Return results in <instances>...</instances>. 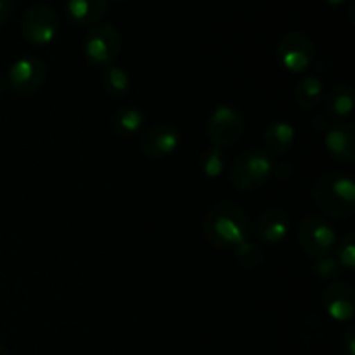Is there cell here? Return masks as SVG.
<instances>
[{
	"label": "cell",
	"mask_w": 355,
	"mask_h": 355,
	"mask_svg": "<svg viewBox=\"0 0 355 355\" xmlns=\"http://www.w3.org/2000/svg\"><path fill=\"white\" fill-rule=\"evenodd\" d=\"M276 54L284 69L291 73H302L314 61L315 47L304 31H288L277 42Z\"/></svg>",
	"instance_id": "277c9868"
},
{
	"label": "cell",
	"mask_w": 355,
	"mask_h": 355,
	"mask_svg": "<svg viewBox=\"0 0 355 355\" xmlns=\"http://www.w3.org/2000/svg\"><path fill=\"white\" fill-rule=\"evenodd\" d=\"M342 350L345 355H355V329L347 328L342 338Z\"/></svg>",
	"instance_id": "cb8c5ba5"
},
{
	"label": "cell",
	"mask_w": 355,
	"mask_h": 355,
	"mask_svg": "<svg viewBox=\"0 0 355 355\" xmlns=\"http://www.w3.org/2000/svg\"><path fill=\"white\" fill-rule=\"evenodd\" d=\"M121 51V37L111 24H97L85 37V55L92 64L111 66Z\"/></svg>",
	"instance_id": "52a82bcc"
},
{
	"label": "cell",
	"mask_w": 355,
	"mask_h": 355,
	"mask_svg": "<svg viewBox=\"0 0 355 355\" xmlns=\"http://www.w3.org/2000/svg\"><path fill=\"white\" fill-rule=\"evenodd\" d=\"M139 144L142 153L149 158H165L172 155L179 146V132L172 125H155L142 134Z\"/></svg>",
	"instance_id": "8fae6325"
},
{
	"label": "cell",
	"mask_w": 355,
	"mask_h": 355,
	"mask_svg": "<svg viewBox=\"0 0 355 355\" xmlns=\"http://www.w3.org/2000/svg\"><path fill=\"white\" fill-rule=\"evenodd\" d=\"M336 259H338L340 266L345 267V269H355V232H349L342 239Z\"/></svg>",
	"instance_id": "7402d4cb"
},
{
	"label": "cell",
	"mask_w": 355,
	"mask_h": 355,
	"mask_svg": "<svg viewBox=\"0 0 355 355\" xmlns=\"http://www.w3.org/2000/svg\"><path fill=\"white\" fill-rule=\"evenodd\" d=\"M45 76H47V66L40 58H33V55L17 59L7 73L10 87L21 96H30L37 92L44 85Z\"/></svg>",
	"instance_id": "9c48e42d"
},
{
	"label": "cell",
	"mask_w": 355,
	"mask_h": 355,
	"mask_svg": "<svg viewBox=\"0 0 355 355\" xmlns=\"http://www.w3.org/2000/svg\"><path fill=\"white\" fill-rule=\"evenodd\" d=\"M290 229V218L279 208H269L262 211L255 222V234L260 241L279 243Z\"/></svg>",
	"instance_id": "4fadbf2b"
},
{
	"label": "cell",
	"mask_w": 355,
	"mask_h": 355,
	"mask_svg": "<svg viewBox=\"0 0 355 355\" xmlns=\"http://www.w3.org/2000/svg\"><path fill=\"white\" fill-rule=\"evenodd\" d=\"M324 2L328 3V6H331V7H340V6H343L347 0H324Z\"/></svg>",
	"instance_id": "484cf974"
},
{
	"label": "cell",
	"mask_w": 355,
	"mask_h": 355,
	"mask_svg": "<svg viewBox=\"0 0 355 355\" xmlns=\"http://www.w3.org/2000/svg\"><path fill=\"white\" fill-rule=\"evenodd\" d=\"M312 198L324 214L349 218L355 214V184L342 172H326L312 187Z\"/></svg>",
	"instance_id": "7a4b0ae2"
},
{
	"label": "cell",
	"mask_w": 355,
	"mask_h": 355,
	"mask_svg": "<svg viewBox=\"0 0 355 355\" xmlns=\"http://www.w3.org/2000/svg\"><path fill=\"white\" fill-rule=\"evenodd\" d=\"M236 257H238L239 263H241L245 269H255L257 266H260L263 260L262 250L257 248L253 243H241V245L236 248Z\"/></svg>",
	"instance_id": "44dd1931"
},
{
	"label": "cell",
	"mask_w": 355,
	"mask_h": 355,
	"mask_svg": "<svg viewBox=\"0 0 355 355\" xmlns=\"http://www.w3.org/2000/svg\"><path fill=\"white\" fill-rule=\"evenodd\" d=\"M104 89L110 96L123 97L130 90V76L120 66H107L103 73Z\"/></svg>",
	"instance_id": "d6986e66"
},
{
	"label": "cell",
	"mask_w": 355,
	"mask_h": 355,
	"mask_svg": "<svg viewBox=\"0 0 355 355\" xmlns=\"http://www.w3.org/2000/svg\"><path fill=\"white\" fill-rule=\"evenodd\" d=\"M205 130L211 144L217 148H227L241 139L245 120L236 107L220 106L208 116Z\"/></svg>",
	"instance_id": "ba28073f"
},
{
	"label": "cell",
	"mask_w": 355,
	"mask_h": 355,
	"mask_svg": "<svg viewBox=\"0 0 355 355\" xmlns=\"http://www.w3.org/2000/svg\"><path fill=\"white\" fill-rule=\"evenodd\" d=\"M274 163L267 153L248 149L234 159L229 172V180L239 191H255L270 179Z\"/></svg>",
	"instance_id": "3957f363"
},
{
	"label": "cell",
	"mask_w": 355,
	"mask_h": 355,
	"mask_svg": "<svg viewBox=\"0 0 355 355\" xmlns=\"http://www.w3.org/2000/svg\"><path fill=\"white\" fill-rule=\"evenodd\" d=\"M248 231V215L229 201L214 205L203 218V234L215 248H238L246 241Z\"/></svg>",
	"instance_id": "6da1fadb"
},
{
	"label": "cell",
	"mask_w": 355,
	"mask_h": 355,
	"mask_svg": "<svg viewBox=\"0 0 355 355\" xmlns=\"http://www.w3.org/2000/svg\"><path fill=\"white\" fill-rule=\"evenodd\" d=\"M12 14V0H0V28L9 21Z\"/></svg>",
	"instance_id": "d4e9b609"
},
{
	"label": "cell",
	"mask_w": 355,
	"mask_h": 355,
	"mask_svg": "<svg viewBox=\"0 0 355 355\" xmlns=\"http://www.w3.org/2000/svg\"><path fill=\"white\" fill-rule=\"evenodd\" d=\"M355 94L349 85H336L324 96L326 111L333 116H347L352 113Z\"/></svg>",
	"instance_id": "ac0fdd59"
},
{
	"label": "cell",
	"mask_w": 355,
	"mask_h": 355,
	"mask_svg": "<svg viewBox=\"0 0 355 355\" xmlns=\"http://www.w3.org/2000/svg\"><path fill=\"white\" fill-rule=\"evenodd\" d=\"M21 30L30 44L38 47L51 44L59 33L58 12L45 3H35L24 12Z\"/></svg>",
	"instance_id": "5b68a950"
},
{
	"label": "cell",
	"mask_w": 355,
	"mask_h": 355,
	"mask_svg": "<svg viewBox=\"0 0 355 355\" xmlns=\"http://www.w3.org/2000/svg\"><path fill=\"white\" fill-rule=\"evenodd\" d=\"M107 0H68L66 10L69 19L78 26H94L107 12Z\"/></svg>",
	"instance_id": "5bb4252c"
},
{
	"label": "cell",
	"mask_w": 355,
	"mask_h": 355,
	"mask_svg": "<svg viewBox=\"0 0 355 355\" xmlns=\"http://www.w3.org/2000/svg\"><path fill=\"white\" fill-rule=\"evenodd\" d=\"M142 123H144V114L141 113L139 107L134 106L118 107L111 118V127H113L114 134L120 137H130V135L137 134Z\"/></svg>",
	"instance_id": "2e32d148"
},
{
	"label": "cell",
	"mask_w": 355,
	"mask_h": 355,
	"mask_svg": "<svg viewBox=\"0 0 355 355\" xmlns=\"http://www.w3.org/2000/svg\"><path fill=\"white\" fill-rule=\"evenodd\" d=\"M225 163H227V159H225V153L222 151V148L211 146L201 156V172L210 179H217L225 170Z\"/></svg>",
	"instance_id": "ffe728a7"
},
{
	"label": "cell",
	"mask_w": 355,
	"mask_h": 355,
	"mask_svg": "<svg viewBox=\"0 0 355 355\" xmlns=\"http://www.w3.org/2000/svg\"><path fill=\"white\" fill-rule=\"evenodd\" d=\"M326 149L335 159L343 163L355 158V128L352 123H335L326 130Z\"/></svg>",
	"instance_id": "7c38bea8"
},
{
	"label": "cell",
	"mask_w": 355,
	"mask_h": 355,
	"mask_svg": "<svg viewBox=\"0 0 355 355\" xmlns=\"http://www.w3.org/2000/svg\"><path fill=\"white\" fill-rule=\"evenodd\" d=\"M324 99V85L315 76L304 78L297 87H295V101L300 107L311 111L321 104Z\"/></svg>",
	"instance_id": "e0dca14e"
},
{
	"label": "cell",
	"mask_w": 355,
	"mask_h": 355,
	"mask_svg": "<svg viewBox=\"0 0 355 355\" xmlns=\"http://www.w3.org/2000/svg\"><path fill=\"white\" fill-rule=\"evenodd\" d=\"M340 269H342V266H340L338 259L333 255L321 257V259H318V262L314 266V270L318 272V276L321 279H333V277L338 276Z\"/></svg>",
	"instance_id": "603a6c76"
},
{
	"label": "cell",
	"mask_w": 355,
	"mask_h": 355,
	"mask_svg": "<svg viewBox=\"0 0 355 355\" xmlns=\"http://www.w3.org/2000/svg\"><path fill=\"white\" fill-rule=\"evenodd\" d=\"M322 304L326 312L335 321H350L355 314V293L354 288L345 281H335L328 284L322 293Z\"/></svg>",
	"instance_id": "30bf717a"
},
{
	"label": "cell",
	"mask_w": 355,
	"mask_h": 355,
	"mask_svg": "<svg viewBox=\"0 0 355 355\" xmlns=\"http://www.w3.org/2000/svg\"><path fill=\"white\" fill-rule=\"evenodd\" d=\"M295 141V128L290 121L276 120L269 123L263 134V144H266L267 155L283 156L291 149Z\"/></svg>",
	"instance_id": "9a60e30c"
},
{
	"label": "cell",
	"mask_w": 355,
	"mask_h": 355,
	"mask_svg": "<svg viewBox=\"0 0 355 355\" xmlns=\"http://www.w3.org/2000/svg\"><path fill=\"white\" fill-rule=\"evenodd\" d=\"M298 243L307 255L314 259L329 255L336 243L335 229L318 215H309L298 225Z\"/></svg>",
	"instance_id": "8992f818"
},
{
	"label": "cell",
	"mask_w": 355,
	"mask_h": 355,
	"mask_svg": "<svg viewBox=\"0 0 355 355\" xmlns=\"http://www.w3.org/2000/svg\"><path fill=\"white\" fill-rule=\"evenodd\" d=\"M0 355H9V352H7L6 345H3L2 342H0Z\"/></svg>",
	"instance_id": "4316f807"
}]
</instances>
